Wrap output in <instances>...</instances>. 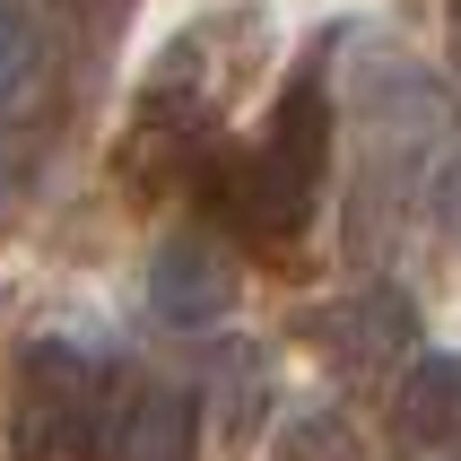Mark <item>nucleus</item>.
Returning <instances> with one entry per match:
<instances>
[{
    "mask_svg": "<svg viewBox=\"0 0 461 461\" xmlns=\"http://www.w3.org/2000/svg\"><path fill=\"white\" fill-rule=\"evenodd\" d=\"M322 175H331V96H322V78H287V96L270 104L261 140L201 157V201L235 244L287 253L313 227Z\"/></svg>",
    "mask_w": 461,
    "mask_h": 461,
    "instance_id": "f257e3e1",
    "label": "nucleus"
},
{
    "mask_svg": "<svg viewBox=\"0 0 461 461\" xmlns=\"http://www.w3.org/2000/svg\"><path fill=\"white\" fill-rule=\"evenodd\" d=\"M104 453V375L70 339H26L9 392V461H96Z\"/></svg>",
    "mask_w": 461,
    "mask_h": 461,
    "instance_id": "f03ea898",
    "label": "nucleus"
},
{
    "mask_svg": "<svg viewBox=\"0 0 461 461\" xmlns=\"http://www.w3.org/2000/svg\"><path fill=\"white\" fill-rule=\"evenodd\" d=\"M305 339L322 348L331 375H348V384H392V375L418 357V305L392 279H375V287L331 296L322 313H305Z\"/></svg>",
    "mask_w": 461,
    "mask_h": 461,
    "instance_id": "7ed1b4c3",
    "label": "nucleus"
},
{
    "mask_svg": "<svg viewBox=\"0 0 461 461\" xmlns=\"http://www.w3.org/2000/svg\"><path fill=\"white\" fill-rule=\"evenodd\" d=\"M235 296H244V279H235V261L218 235H166L149 261V313L166 322V331H218L235 313Z\"/></svg>",
    "mask_w": 461,
    "mask_h": 461,
    "instance_id": "20e7f679",
    "label": "nucleus"
},
{
    "mask_svg": "<svg viewBox=\"0 0 461 461\" xmlns=\"http://www.w3.org/2000/svg\"><path fill=\"white\" fill-rule=\"evenodd\" d=\"M392 444L461 461V357H410L392 375Z\"/></svg>",
    "mask_w": 461,
    "mask_h": 461,
    "instance_id": "39448f33",
    "label": "nucleus"
},
{
    "mask_svg": "<svg viewBox=\"0 0 461 461\" xmlns=\"http://www.w3.org/2000/svg\"><path fill=\"white\" fill-rule=\"evenodd\" d=\"M122 461H201V401L183 384H140L122 410Z\"/></svg>",
    "mask_w": 461,
    "mask_h": 461,
    "instance_id": "423d86ee",
    "label": "nucleus"
},
{
    "mask_svg": "<svg viewBox=\"0 0 461 461\" xmlns=\"http://www.w3.org/2000/svg\"><path fill=\"white\" fill-rule=\"evenodd\" d=\"M35 78H44V26L26 0H0V113L35 96Z\"/></svg>",
    "mask_w": 461,
    "mask_h": 461,
    "instance_id": "0eeeda50",
    "label": "nucleus"
},
{
    "mask_svg": "<svg viewBox=\"0 0 461 461\" xmlns=\"http://www.w3.org/2000/svg\"><path fill=\"white\" fill-rule=\"evenodd\" d=\"M270 461H357V427H348L339 410H305V418L279 427Z\"/></svg>",
    "mask_w": 461,
    "mask_h": 461,
    "instance_id": "6e6552de",
    "label": "nucleus"
},
{
    "mask_svg": "<svg viewBox=\"0 0 461 461\" xmlns=\"http://www.w3.org/2000/svg\"><path fill=\"white\" fill-rule=\"evenodd\" d=\"M436 218H444V235L461 244V166H444V183H436Z\"/></svg>",
    "mask_w": 461,
    "mask_h": 461,
    "instance_id": "1a4fd4ad",
    "label": "nucleus"
},
{
    "mask_svg": "<svg viewBox=\"0 0 461 461\" xmlns=\"http://www.w3.org/2000/svg\"><path fill=\"white\" fill-rule=\"evenodd\" d=\"M444 26H453V70H461V0H444Z\"/></svg>",
    "mask_w": 461,
    "mask_h": 461,
    "instance_id": "9d476101",
    "label": "nucleus"
},
{
    "mask_svg": "<svg viewBox=\"0 0 461 461\" xmlns=\"http://www.w3.org/2000/svg\"><path fill=\"white\" fill-rule=\"evenodd\" d=\"M9 192H18V166H9V157H0V209H9Z\"/></svg>",
    "mask_w": 461,
    "mask_h": 461,
    "instance_id": "9b49d317",
    "label": "nucleus"
},
{
    "mask_svg": "<svg viewBox=\"0 0 461 461\" xmlns=\"http://www.w3.org/2000/svg\"><path fill=\"white\" fill-rule=\"evenodd\" d=\"M70 9H96V0H70Z\"/></svg>",
    "mask_w": 461,
    "mask_h": 461,
    "instance_id": "f8f14e48",
    "label": "nucleus"
}]
</instances>
